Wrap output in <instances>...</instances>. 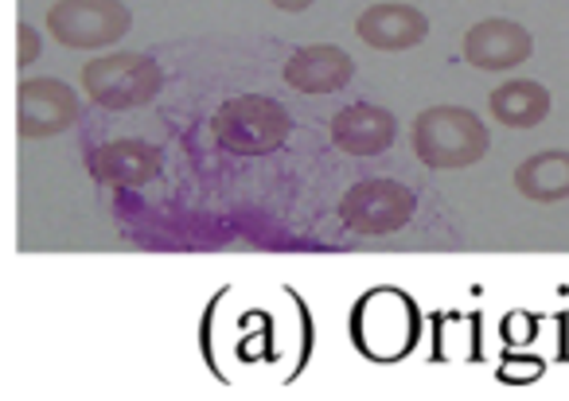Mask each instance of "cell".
Wrapping results in <instances>:
<instances>
[{"label": "cell", "instance_id": "cell-12", "mask_svg": "<svg viewBox=\"0 0 569 401\" xmlns=\"http://www.w3.org/2000/svg\"><path fill=\"white\" fill-rule=\"evenodd\" d=\"M488 110H491V118L507 129H535V126H542L546 113H550V90L535 79H511L491 90Z\"/></svg>", "mask_w": 569, "mask_h": 401}, {"label": "cell", "instance_id": "cell-15", "mask_svg": "<svg viewBox=\"0 0 569 401\" xmlns=\"http://www.w3.org/2000/svg\"><path fill=\"white\" fill-rule=\"evenodd\" d=\"M273 9H281V12H305V9H312L317 0H269Z\"/></svg>", "mask_w": 569, "mask_h": 401}, {"label": "cell", "instance_id": "cell-2", "mask_svg": "<svg viewBox=\"0 0 569 401\" xmlns=\"http://www.w3.org/2000/svg\"><path fill=\"white\" fill-rule=\"evenodd\" d=\"M214 141L234 157H269L277 152L289 133H293V118L281 102L266 94H242L219 106L211 118Z\"/></svg>", "mask_w": 569, "mask_h": 401}, {"label": "cell", "instance_id": "cell-6", "mask_svg": "<svg viewBox=\"0 0 569 401\" xmlns=\"http://www.w3.org/2000/svg\"><path fill=\"white\" fill-rule=\"evenodd\" d=\"M82 102L63 79H28L17 90V133L24 141H48L79 121Z\"/></svg>", "mask_w": 569, "mask_h": 401}, {"label": "cell", "instance_id": "cell-10", "mask_svg": "<svg viewBox=\"0 0 569 401\" xmlns=\"http://www.w3.org/2000/svg\"><path fill=\"white\" fill-rule=\"evenodd\" d=\"M398 137V118L382 106L356 102L332 118V144L348 157H382Z\"/></svg>", "mask_w": 569, "mask_h": 401}, {"label": "cell", "instance_id": "cell-7", "mask_svg": "<svg viewBox=\"0 0 569 401\" xmlns=\"http://www.w3.org/2000/svg\"><path fill=\"white\" fill-rule=\"evenodd\" d=\"M530 56H535V36H530L519 20L491 17V20L472 24L465 36V59L476 71H488V74L515 71V67H522Z\"/></svg>", "mask_w": 569, "mask_h": 401}, {"label": "cell", "instance_id": "cell-13", "mask_svg": "<svg viewBox=\"0 0 569 401\" xmlns=\"http://www.w3.org/2000/svg\"><path fill=\"white\" fill-rule=\"evenodd\" d=\"M515 188L530 203H566L569 199V152L546 149L515 168Z\"/></svg>", "mask_w": 569, "mask_h": 401}, {"label": "cell", "instance_id": "cell-3", "mask_svg": "<svg viewBox=\"0 0 569 401\" xmlns=\"http://www.w3.org/2000/svg\"><path fill=\"white\" fill-rule=\"evenodd\" d=\"M82 87L102 110H141L164 87V71L144 51H110L82 67Z\"/></svg>", "mask_w": 569, "mask_h": 401}, {"label": "cell", "instance_id": "cell-1", "mask_svg": "<svg viewBox=\"0 0 569 401\" xmlns=\"http://www.w3.org/2000/svg\"><path fill=\"white\" fill-rule=\"evenodd\" d=\"M488 126L465 106H429L413 118V152L433 172H460L488 152Z\"/></svg>", "mask_w": 569, "mask_h": 401}, {"label": "cell", "instance_id": "cell-5", "mask_svg": "<svg viewBox=\"0 0 569 401\" xmlns=\"http://www.w3.org/2000/svg\"><path fill=\"white\" fill-rule=\"evenodd\" d=\"M418 211V199L406 183L398 180H363L356 188L343 191L340 219L348 222L356 234H395Z\"/></svg>", "mask_w": 569, "mask_h": 401}, {"label": "cell", "instance_id": "cell-4", "mask_svg": "<svg viewBox=\"0 0 569 401\" xmlns=\"http://www.w3.org/2000/svg\"><path fill=\"white\" fill-rule=\"evenodd\" d=\"M133 28V12L121 0H59L48 12V32L71 51L113 48Z\"/></svg>", "mask_w": 569, "mask_h": 401}, {"label": "cell", "instance_id": "cell-8", "mask_svg": "<svg viewBox=\"0 0 569 401\" xmlns=\"http://www.w3.org/2000/svg\"><path fill=\"white\" fill-rule=\"evenodd\" d=\"M164 172L160 149L141 137H126V141H110L94 149L90 157V176L106 188H144Z\"/></svg>", "mask_w": 569, "mask_h": 401}, {"label": "cell", "instance_id": "cell-11", "mask_svg": "<svg viewBox=\"0 0 569 401\" xmlns=\"http://www.w3.org/2000/svg\"><path fill=\"white\" fill-rule=\"evenodd\" d=\"M356 32L375 51H410L429 36V17L410 4H375L359 17Z\"/></svg>", "mask_w": 569, "mask_h": 401}, {"label": "cell", "instance_id": "cell-14", "mask_svg": "<svg viewBox=\"0 0 569 401\" xmlns=\"http://www.w3.org/2000/svg\"><path fill=\"white\" fill-rule=\"evenodd\" d=\"M36 59H40V36H36L28 24H20V56H17V63L28 67V63H36Z\"/></svg>", "mask_w": 569, "mask_h": 401}, {"label": "cell", "instance_id": "cell-9", "mask_svg": "<svg viewBox=\"0 0 569 401\" xmlns=\"http://www.w3.org/2000/svg\"><path fill=\"white\" fill-rule=\"evenodd\" d=\"M356 79V59L336 43H312L297 48L284 63V82L301 94H336Z\"/></svg>", "mask_w": 569, "mask_h": 401}]
</instances>
